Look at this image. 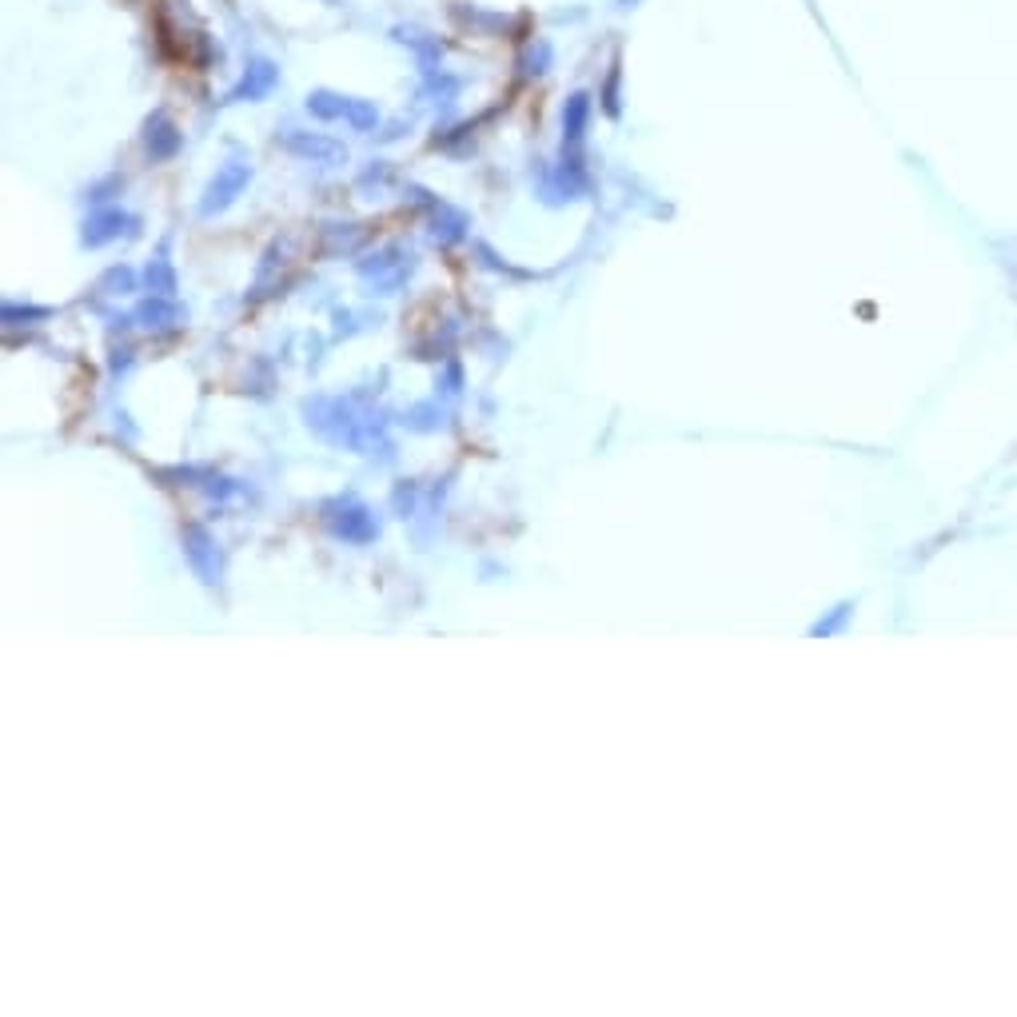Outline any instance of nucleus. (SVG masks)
<instances>
[{"label": "nucleus", "mask_w": 1017, "mask_h": 1017, "mask_svg": "<svg viewBox=\"0 0 1017 1017\" xmlns=\"http://www.w3.org/2000/svg\"><path fill=\"white\" fill-rule=\"evenodd\" d=\"M276 84V64L272 60H252L248 64V72H244V80H240V88H236V96H260V92H268Z\"/></svg>", "instance_id": "nucleus-1"}, {"label": "nucleus", "mask_w": 1017, "mask_h": 1017, "mask_svg": "<svg viewBox=\"0 0 1017 1017\" xmlns=\"http://www.w3.org/2000/svg\"><path fill=\"white\" fill-rule=\"evenodd\" d=\"M623 4H627V8H631V4H635V0H623Z\"/></svg>", "instance_id": "nucleus-2"}]
</instances>
